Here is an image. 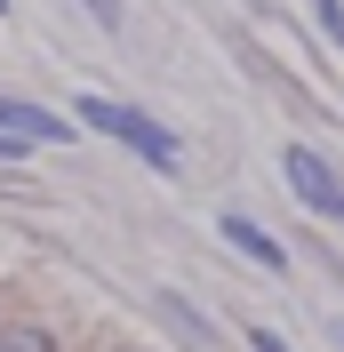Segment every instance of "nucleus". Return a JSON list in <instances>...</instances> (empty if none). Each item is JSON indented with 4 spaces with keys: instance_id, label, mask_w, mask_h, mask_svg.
I'll list each match as a JSON object with an SVG mask.
<instances>
[{
    "instance_id": "obj_6",
    "label": "nucleus",
    "mask_w": 344,
    "mask_h": 352,
    "mask_svg": "<svg viewBox=\"0 0 344 352\" xmlns=\"http://www.w3.org/2000/svg\"><path fill=\"white\" fill-rule=\"evenodd\" d=\"M0 352H56V336L32 329V320H17V329H0Z\"/></svg>"
},
{
    "instance_id": "obj_5",
    "label": "nucleus",
    "mask_w": 344,
    "mask_h": 352,
    "mask_svg": "<svg viewBox=\"0 0 344 352\" xmlns=\"http://www.w3.org/2000/svg\"><path fill=\"white\" fill-rule=\"evenodd\" d=\"M160 312H169V329L184 336V344H193V352H208V329H200V312L184 305V296H176V288H160Z\"/></svg>"
},
{
    "instance_id": "obj_8",
    "label": "nucleus",
    "mask_w": 344,
    "mask_h": 352,
    "mask_svg": "<svg viewBox=\"0 0 344 352\" xmlns=\"http://www.w3.org/2000/svg\"><path fill=\"white\" fill-rule=\"evenodd\" d=\"M88 16H96V24H120V0H88Z\"/></svg>"
},
{
    "instance_id": "obj_4",
    "label": "nucleus",
    "mask_w": 344,
    "mask_h": 352,
    "mask_svg": "<svg viewBox=\"0 0 344 352\" xmlns=\"http://www.w3.org/2000/svg\"><path fill=\"white\" fill-rule=\"evenodd\" d=\"M224 241H233L240 256H257L264 272H288V256H280V241L264 232V224H248V217H224Z\"/></svg>"
},
{
    "instance_id": "obj_3",
    "label": "nucleus",
    "mask_w": 344,
    "mask_h": 352,
    "mask_svg": "<svg viewBox=\"0 0 344 352\" xmlns=\"http://www.w3.org/2000/svg\"><path fill=\"white\" fill-rule=\"evenodd\" d=\"M0 129H17L24 144H72L80 129H65L48 104H24V96H0Z\"/></svg>"
},
{
    "instance_id": "obj_9",
    "label": "nucleus",
    "mask_w": 344,
    "mask_h": 352,
    "mask_svg": "<svg viewBox=\"0 0 344 352\" xmlns=\"http://www.w3.org/2000/svg\"><path fill=\"white\" fill-rule=\"evenodd\" d=\"M248 344H257V352H288V344H280L272 329H248Z\"/></svg>"
},
{
    "instance_id": "obj_2",
    "label": "nucleus",
    "mask_w": 344,
    "mask_h": 352,
    "mask_svg": "<svg viewBox=\"0 0 344 352\" xmlns=\"http://www.w3.org/2000/svg\"><path fill=\"white\" fill-rule=\"evenodd\" d=\"M280 176H288V192H297L312 217H336L344 224V176L328 168L312 144H280Z\"/></svg>"
},
{
    "instance_id": "obj_1",
    "label": "nucleus",
    "mask_w": 344,
    "mask_h": 352,
    "mask_svg": "<svg viewBox=\"0 0 344 352\" xmlns=\"http://www.w3.org/2000/svg\"><path fill=\"white\" fill-rule=\"evenodd\" d=\"M72 112H80V129H105V136H120V144H136L144 160H160V168H176V136L160 129L152 112H136V104H112V96H96V88H88V96H80Z\"/></svg>"
},
{
    "instance_id": "obj_10",
    "label": "nucleus",
    "mask_w": 344,
    "mask_h": 352,
    "mask_svg": "<svg viewBox=\"0 0 344 352\" xmlns=\"http://www.w3.org/2000/svg\"><path fill=\"white\" fill-rule=\"evenodd\" d=\"M336 344H344V320H336Z\"/></svg>"
},
{
    "instance_id": "obj_7",
    "label": "nucleus",
    "mask_w": 344,
    "mask_h": 352,
    "mask_svg": "<svg viewBox=\"0 0 344 352\" xmlns=\"http://www.w3.org/2000/svg\"><path fill=\"white\" fill-rule=\"evenodd\" d=\"M312 24L328 32V48H344V0H312Z\"/></svg>"
},
{
    "instance_id": "obj_11",
    "label": "nucleus",
    "mask_w": 344,
    "mask_h": 352,
    "mask_svg": "<svg viewBox=\"0 0 344 352\" xmlns=\"http://www.w3.org/2000/svg\"><path fill=\"white\" fill-rule=\"evenodd\" d=\"M0 16H8V0H0Z\"/></svg>"
}]
</instances>
